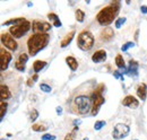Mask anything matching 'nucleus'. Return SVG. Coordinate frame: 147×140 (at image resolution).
I'll return each mask as SVG.
<instances>
[{
	"instance_id": "1",
	"label": "nucleus",
	"mask_w": 147,
	"mask_h": 140,
	"mask_svg": "<svg viewBox=\"0 0 147 140\" xmlns=\"http://www.w3.org/2000/svg\"><path fill=\"white\" fill-rule=\"evenodd\" d=\"M120 11V2L118 1H112L110 6H107L102 8L97 15H96V20L100 25L108 27L111 23L114 20V18L118 16Z\"/></svg>"
},
{
	"instance_id": "2",
	"label": "nucleus",
	"mask_w": 147,
	"mask_h": 140,
	"mask_svg": "<svg viewBox=\"0 0 147 140\" xmlns=\"http://www.w3.org/2000/svg\"><path fill=\"white\" fill-rule=\"evenodd\" d=\"M50 41V35L48 33L44 34H33L27 40V49L30 55L34 57L41 50H43Z\"/></svg>"
},
{
	"instance_id": "3",
	"label": "nucleus",
	"mask_w": 147,
	"mask_h": 140,
	"mask_svg": "<svg viewBox=\"0 0 147 140\" xmlns=\"http://www.w3.org/2000/svg\"><path fill=\"white\" fill-rule=\"evenodd\" d=\"M94 35L90 31H83L78 34L77 37V45L83 51H90L94 46Z\"/></svg>"
},
{
	"instance_id": "4",
	"label": "nucleus",
	"mask_w": 147,
	"mask_h": 140,
	"mask_svg": "<svg viewBox=\"0 0 147 140\" xmlns=\"http://www.w3.org/2000/svg\"><path fill=\"white\" fill-rule=\"evenodd\" d=\"M91 98L85 95H78L74 100V105L76 107V111L79 114H87L93 106L91 105Z\"/></svg>"
},
{
	"instance_id": "5",
	"label": "nucleus",
	"mask_w": 147,
	"mask_h": 140,
	"mask_svg": "<svg viewBox=\"0 0 147 140\" xmlns=\"http://www.w3.org/2000/svg\"><path fill=\"white\" fill-rule=\"evenodd\" d=\"M32 28V24L28 20H25L24 23L16 25V26H10L9 28V33L13 35L15 38H20L26 34Z\"/></svg>"
},
{
	"instance_id": "6",
	"label": "nucleus",
	"mask_w": 147,
	"mask_h": 140,
	"mask_svg": "<svg viewBox=\"0 0 147 140\" xmlns=\"http://www.w3.org/2000/svg\"><path fill=\"white\" fill-rule=\"evenodd\" d=\"M91 101L93 102L92 115L93 116H95V115L98 113L100 107L104 104L105 98L103 97V95H102V93H101V92H98V90H96V89H95V90L93 92L92 96H91Z\"/></svg>"
},
{
	"instance_id": "7",
	"label": "nucleus",
	"mask_w": 147,
	"mask_h": 140,
	"mask_svg": "<svg viewBox=\"0 0 147 140\" xmlns=\"http://www.w3.org/2000/svg\"><path fill=\"white\" fill-rule=\"evenodd\" d=\"M1 43L6 49H8L13 52L17 51V49H18V43L16 42V38L10 33H2L1 34Z\"/></svg>"
},
{
	"instance_id": "8",
	"label": "nucleus",
	"mask_w": 147,
	"mask_h": 140,
	"mask_svg": "<svg viewBox=\"0 0 147 140\" xmlns=\"http://www.w3.org/2000/svg\"><path fill=\"white\" fill-rule=\"evenodd\" d=\"M129 132H130L129 125L125 124V123H118L112 131V137L114 139H122L128 136Z\"/></svg>"
},
{
	"instance_id": "9",
	"label": "nucleus",
	"mask_w": 147,
	"mask_h": 140,
	"mask_svg": "<svg viewBox=\"0 0 147 140\" xmlns=\"http://www.w3.org/2000/svg\"><path fill=\"white\" fill-rule=\"evenodd\" d=\"M32 30L34 34H44L48 33L51 30V24L43 20H33L32 23Z\"/></svg>"
},
{
	"instance_id": "10",
	"label": "nucleus",
	"mask_w": 147,
	"mask_h": 140,
	"mask_svg": "<svg viewBox=\"0 0 147 140\" xmlns=\"http://www.w3.org/2000/svg\"><path fill=\"white\" fill-rule=\"evenodd\" d=\"M11 58L13 57H11L10 53L8 51H6L5 48H1V50H0V61H1L0 69H1V71L7 70L8 66H9V62L11 61Z\"/></svg>"
},
{
	"instance_id": "11",
	"label": "nucleus",
	"mask_w": 147,
	"mask_h": 140,
	"mask_svg": "<svg viewBox=\"0 0 147 140\" xmlns=\"http://www.w3.org/2000/svg\"><path fill=\"white\" fill-rule=\"evenodd\" d=\"M122 105L129 108H137L139 106V101L132 95H127L122 101Z\"/></svg>"
},
{
	"instance_id": "12",
	"label": "nucleus",
	"mask_w": 147,
	"mask_h": 140,
	"mask_svg": "<svg viewBox=\"0 0 147 140\" xmlns=\"http://www.w3.org/2000/svg\"><path fill=\"white\" fill-rule=\"evenodd\" d=\"M100 37H101V40L103 42H109V41H111L114 37V31H113V28L109 27V26L108 27H104L102 30L101 34H100Z\"/></svg>"
},
{
	"instance_id": "13",
	"label": "nucleus",
	"mask_w": 147,
	"mask_h": 140,
	"mask_svg": "<svg viewBox=\"0 0 147 140\" xmlns=\"http://www.w3.org/2000/svg\"><path fill=\"white\" fill-rule=\"evenodd\" d=\"M107 60V52L105 50H98L95 53H93L92 55V61L95 63H101L103 61Z\"/></svg>"
},
{
	"instance_id": "14",
	"label": "nucleus",
	"mask_w": 147,
	"mask_h": 140,
	"mask_svg": "<svg viewBox=\"0 0 147 140\" xmlns=\"http://www.w3.org/2000/svg\"><path fill=\"white\" fill-rule=\"evenodd\" d=\"M137 95H138V97H139L142 101H145V100H146L147 86L145 83H142V84L138 85V87H137Z\"/></svg>"
},
{
	"instance_id": "15",
	"label": "nucleus",
	"mask_w": 147,
	"mask_h": 140,
	"mask_svg": "<svg viewBox=\"0 0 147 140\" xmlns=\"http://www.w3.org/2000/svg\"><path fill=\"white\" fill-rule=\"evenodd\" d=\"M127 73L130 76H137L138 75V63L134 60L129 61V67L127 68Z\"/></svg>"
},
{
	"instance_id": "16",
	"label": "nucleus",
	"mask_w": 147,
	"mask_h": 140,
	"mask_svg": "<svg viewBox=\"0 0 147 140\" xmlns=\"http://www.w3.org/2000/svg\"><path fill=\"white\" fill-rule=\"evenodd\" d=\"M75 34H76V31H71L70 33H68V34L61 40V42H60V46H61V48H66V46H68L69 43L73 41Z\"/></svg>"
},
{
	"instance_id": "17",
	"label": "nucleus",
	"mask_w": 147,
	"mask_h": 140,
	"mask_svg": "<svg viewBox=\"0 0 147 140\" xmlns=\"http://www.w3.org/2000/svg\"><path fill=\"white\" fill-rule=\"evenodd\" d=\"M10 96H11V93H10L8 86L1 85L0 86V97H1V101H7V100L10 98Z\"/></svg>"
},
{
	"instance_id": "18",
	"label": "nucleus",
	"mask_w": 147,
	"mask_h": 140,
	"mask_svg": "<svg viewBox=\"0 0 147 140\" xmlns=\"http://www.w3.org/2000/svg\"><path fill=\"white\" fill-rule=\"evenodd\" d=\"M48 18L52 22L53 26H55V27H61V26H62V23H61L60 18L58 17V15H55V13H50V14H48Z\"/></svg>"
},
{
	"instance_id": "19",
	"label": "nucleus",
	"mask_w": 147,
	"mask_h": 140,
	"mask_svg": "<svg viewBox=\"0 0 147 140\" xmlns=\"http://www.w3.org/2000/svg\"><path fill=\"white\" fill-rule=\"evenodd\" d=\"M66 62L69 66V68L71 69V71H76L77 70V68H78V62H77V60L74 57H67L66 58Z\"/></svg>"
},
{
	"instance_id": "20",
	"label": "nucleus",
	"mask_w": 147,
	"mask_h": 140,
	"mask_svg": "<svg viewBox=\"0 0 147 140\" xmlns=\"http://www.w3.org/2000/svg\"><path fill=\"white\" fill-rule=\"evenodd\" d=\"M26 19L24 17H19V18H13V19H9L7 20L6 23L2 24V26H8V25H13V26H16V25H19L22 23H24Z\"/></svg>"
},
{
	"instance_id": "21",
	"label": "nucleus",
	"mask_w": 147,
	"mask_h": 140,
	"mask_svg": "<svg viewBox=\"0 0 147 140\" xmlns=\"http://www.w3.org/2000/svg\"><path fill=\"white\" fill-rule=\"evenodd\" d=\"M45 66H47V62H45V61L36 60V61H34V63H33V70L35 71V73H37V72H40L41 70L43 69Z\"/></svg>"
},
{
	"instance_id": "22",
	"label": "nucleus",
	"mask_w": 147,
	"mask_h": 140,
	"mask_svg": "<svg viewBox=\"0 0 147 140\" xmlns=\"http://www.w3.org/2000/svg\"><path fill=\"white\" fill-rule=\"evenodd\" d=\"M115 65H117V67L119 69L126 70V63H125V60H123V58H122L121 54H118L115 57Z\"/></svg>"
},
{
	"instance_id": "23",
	"label": "nucleus",
	"mask_w": 147,
	"mask_h": 140,
	"mask_svg": "<svg viewBox=\"0 0 147 140\" xmlns=\"http://www.w3.org/2000/svg\"><path fill=\"white\" fill-rule=\"evenodd\" d=\"M75 17H76V20L78 23H83L84 19H85V13L83 10H80V9H77L75 11Z\"/></svg>"
},
{
	"instance_id": "24",
	"label": "nucleus",
	"mask_w": 147,
	"mask_h": 140,
	"mask_svg": "<svg viewBox=\"0 0 147 140\" xmlns=\"http://www.w3.org/2000/svg\"><path fill=\"white\" fill-rule=\"evenodd\" d=\"M32 129H33V131H35V132H42V131H47L48 127H47V125H43V124L34 123V124L32 125Z\"/></svg>"
},
{
	"instance_id": "25",
	"label": "nucleus",
	"mask_w": 147,
	"mask_h": 140,
	"mask_svg": "<svg viewBox=\"0 0 147 140\" xmlns=\"http://www.w3.org/2000/svg\"><path fill=\"white\" fill-rule=\"evenodd\" d=\"M7 107H8L7 102L1 101V104H0V119H1V120H2L3 116H5V113H6V111H7Z\"/></svg>"
},
{
	"instance_id": "26",
	"label": "nucleus",
	"mask_w": 147,
	"mask_h": 140,
	"mask_svg": "<svg viewBox=\"0 0 147 140\" xmlns=\"http://www.w3.org/2000/svg\"><path fill=\"white\" fill-rule=\"evenodd\" d=\"M77 130H78V127H75L74 128V130L71 132H69L68 135H66V137H65V140H75L76 138V132H77Z\"/></svg>"
},
{
	"instance_id": "27",
	"label": "nucleus",
	"mask_w": 147,
	"mask_h": 140,
	"mask_svg": "<svg viewBox=\"0 0 147 140\" xmlns=\"http://www.w3.org/2000/svg\"><path fill=\"white\" fill-rule=\"evenodd\" d=\"M107 124V122L104 121V120H100V121H96L95 124H94V130H96V131H98V130H101L104 125Z\"/></svg>"
},
{
	"instance_id": "28",
	"label": "nucleus",
	"mask_w": 147,
	"mask_h": 140,
	"mask_svg": "<svg viewBox=\"0 0 147 140\" xmlns=\"http://www.w3.org/2000/svg\"><path fill=\"white\" fill-rule=\"evenodd\" d=\"M126 20H127V19H126V17L118 18V19L115 20V24H114V25H115V28H121V26H122V25L126 23Z\"/></svg>"
},
{
	"instance_id": "29",
	"label": "nucleus",
	"mask_w": 147,
	"mask_h": 140,
	"mask_svg": "<svg viewBox=\"0 0 147 140\" xmlns=\"http://www.w3.org/2000/svg\"><path fill=\"white\" fill-rule=\"evenodd\" d=\"M134 46H135V43H134V42H127V43H125V44L121 46V51H122V52H127L128 49L134 48Z\"/></svg>"
},
{
	"instance_id": "30",
	"label": "nucleus",
	"mask_w": 147,
	"mask_h": 140,
	"mask_svg": "<svg viewBox=\"0 0 147 140\" xmlns=\"http://www.w3.org/2000/svg\"><path fill=\"white\" fill-rule=\"evenodd\" d=\"M27 60H28V55H27L26 53H20L18 57V59H17V61L22 62V63H24V65H26Z\"/></svg>"
},
{
	"instance_id": "31",
	"label": "nucleus",
	"mask_w": 147,
	"mask_h": 140,
	"mask_svg": "<svg viewBox=\"0 0 147 140\" xmlns=\"http://www.w3.org/2000/svg\"><path fill=\"white\" fill-rule=\"evenodd\" d=\"M40 89L42 92H44V93H51V90H52V88L50 87L49 85H47V84H41L40 85Z\"/></svg>"
},
{
	"instance_id": "32",
	"label": "nucleus",
	"mask_w": 147,
	"mask_h": 140,
	"mask_svg": "<svg viewBox=\"0 0 147 140\" xmlns=\"http://www.w3.org/2000/svg\"><path fill=\"white\" fill-rule=\"evenodd\" d=\"M15 68L18 70V71H25V65L24 63H22V62H19V61H16V63H15Z\"/></svg>"
},
{
	"instance_id": "33",
	"label": "nucleus",
	"mask_w": 147,
	"mask_h": 140,
	"mask_svg": "<svg viewBox=\"0 0 147 140\" xmlns=\"http://www.w3.org/2000/svg\"><path fill=\"white\" fill-rule=\"evenodd\" d=\"M113 76L117 78V79H119V80H125V78H123V75L120 72V71H118V70H114V72H113Z\"/></svg>"
},
{
	"instance_id": "34",
	"label": "nucleus",
	"mask_w": 147,
	"mask_h": 140,
	"mask_svg": "<svg viewBox=\"0 0 147 140\" xmlns=\"http://www.w3.org/2000/svg\"><path fill=\"white\" fill-rule=\"evenodd\" d=\"M37 116H38V112H37L36 110H33L32 112H31V114H30V119H31V121H35L37 119Z\"/></svg>"
},
{
	"instance_id": "35",
	"label": "nucleus",
	"mask_w": 147,
	"mask_h": 140,
	"mask_svg": "<svg viewBox=\"0 0 147 140\" xmlns=\"http://www.w3.org/2000/svg\"><path fill=\"white\" fill-rule=\"evenodd\" d=\"M41 139L42 140H55V136L50 135V133H45V135H43V136L41 137Z\"/></svg>"
},
{
	"instance_id": "36",
	"label": "nucleus",
	"mask_w": 147,
	"mask_h": 140,
	"mask_svg": "<svg viewBox=\"0 0 147 140\" xmlns=\"http://www.w3.org/2000/svg\"><path fill=\"white\" fill-rule=\"evenodd\" d=\"M140 10L143 14H147V6H142L140 7Z\"/></svg>"
},
{
	"instance_id": "37",
	"label": "nucleus",
	"mask_w": 147,
	"mask_h": 140,
	"mask_svg": "<svg viewBox=\"0 0 147 140\" xmlns=\"http://www.w3.org/2000/svg\"><path fill=\"white\" fill-rule=\"evenodd\" d=\"M57 114H58V115L62 114V108H61L60 106H58V107H57Z\"/></svg>"
},
{
	"instance_id": "38",
	"label": "nucleus",
	"mask_w": 147,
	"mask_h": 140,
	"mask_svg": "<svg viewBox=\"0 0 147 140\" xmlns=\"http://www.w3.org/2000/svg\"><path fill=\"white\" fill-rule=\"evenodd\" d=\"M37 78H38V76H37V73H35V75L33 76V78H32V80H33V81H36V79H37Z\"/></svg>"
},
{
	"instance_id": "39",
	"label": "nucleus",
	"mask_w": 147,
	"mask_h": 140,
	"mask_svg": "<svg viewBox=\"0 0 147 140\" xmlns=\"http://www.w3.org/2000/svg\"><path fill=\"white\" fill-rule=\"evenodd\" d=\"M74 123H75V124H77V123L79 124V123H80V120H75V121H74Z\"/></svg>"
},
{
	"instance_id": "40",
	"label": "nucleus",
	"mask_w": 147,
	"mask_h": 140,
	"mask_svg": "<svg viewBox=\"0 0 147 140\" xmlns=\"http://www.w3.org/2000/svg\"><path fill=\"white\" fill-rule=\"evenodd\" d=\"M83 140H88V138H84Z\"/></svg>"
},
{
	"instance_id": "41",
	"label": "nucleus",
	"mask_w": 147,
	"mask_h": 140,
	"mask_svg": "<svg viewBox=\"0 0 147 140\" xmlns=\"http://www.w3.org/2000/svg\"><path fill=\"white\" fill-rule=\"evenodd\" d=\"M134 140H138V139H134Z\"/></svg>"
},
{
	"instance_id": "42",
	"label": "nucleus",
	"mask_w": 147,
	"mask_h": 140,
	"mask_svg": "<svg viewBox=\"0 0 147 140\" xmlns=\"http://www.w3.org/2000/svg\"><path fill=\"white\" fill-rule=\"evenodd\" d=\"M1 140H5V139H1Z\"/></svg>"
}]
</instances>
